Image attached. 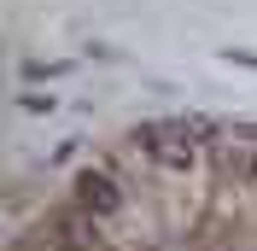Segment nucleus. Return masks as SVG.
I'll list each match as a JSON object with an SVG mask.
<instances>
[{"mask_svg": "<svg viewBox=\"0 0 257 251\" xmlns=\"http://www.w3.org/2000/svg\"><path fill=\"white\" fill-rule=\"evenodd\" d=\"M76 204L88 210V216L111 222L117 210H123V187H117L105 170H82V175H76Z\"/></svg>", "mask_w": 257, "mask_h": 251, "instance_id": "nucleus-1", "label": "nucleus"}, {"mask_svg": "<svg viewBox=\"0 0 257 251\" xmlns=\"http://www.w3.org/2000/svg\"><path fill=\"white\" fill-rule=\"evenodd\" d=\"M141 146L152 152V164H164V170H193V164H199V146L181 141L176 129H146Z\"/></svg>", "mask_w": 257, "mask_h": 251, "instance_id": "nucleus-2", "label": "nucleus"}, {"mask_svg": "<svg viewBox=\"0 0 257 251\" xmlns=\"http://www.w3.org/2000/svg\"><path fill=\"white\" fill-rule=\"evenodd\" d=\"M251 181H257V164H251Z\"/></svg>", "mask_w": 257, "mask_h": 251, "instance_id": "nucleus-3", "label": "nucleus"}]
</instances>
